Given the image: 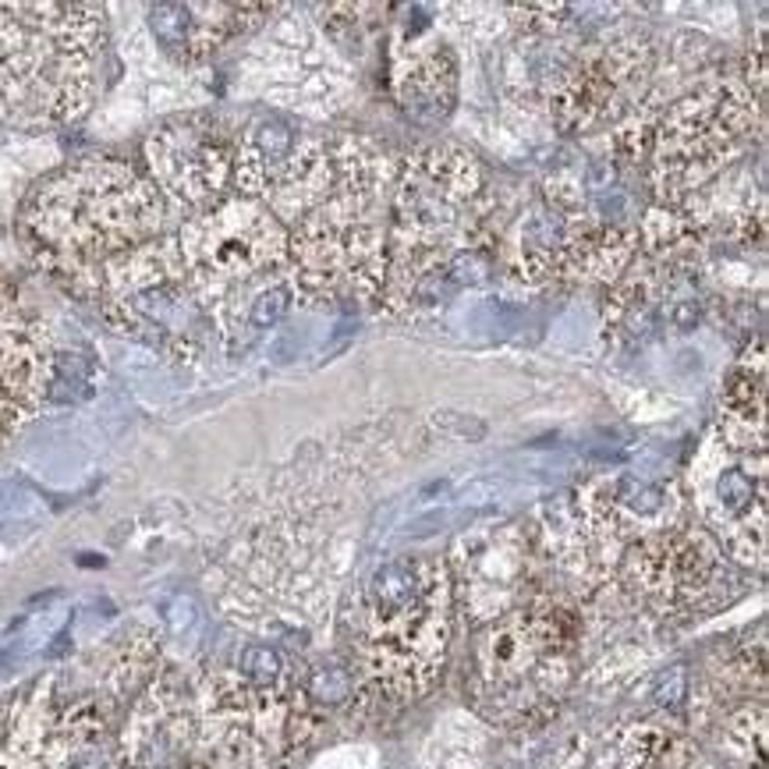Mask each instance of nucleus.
I'll return each mask as SVG.
<instances>
[{
  "label": "nucleus",
  "instance_id": "20e7f679",
  "mask_svg": "<svg viewBox=\"0 0 769 769\" xmlns=\"http://www.w3.org/2000/svg\"><path fill=\"white\" fill-rule=\"evenodd\" d=\"M167 203L125 160L86 157L47 175L22 206V230L47 266L96 277L103 263L167 235Z\"/></svg>",
  "mask_w": 769,
  "mask_h": 769
},
{
  "label": "nucleus",
  "instance_id": "f8f14e48",
  "mask_svg": "<svg viewBox=\"0 0 769 769\" xmlns=\"http://www.w3.org/2000/svg\"><path fill=\"white\" fill-rule=\"evenodd\" d=\"M717 436L738 454H766V358L762 341L745 352L730 369L720 397V430Z\"/></svg>",
  "mask_w": 769,
  "mask_h": 769
},
{
  "label": "nucleus",
  "instance_id": "1a4fd4ad",
  "mask_svg": "<svg viewBox=\"0 0 769 769\" xmlns=\"http://www.w3.org/2000/svg\"><path fill=\"white\" fill-rule=\"evenodd\" d=\"M657 68V40L649 32H624L585 47L553 82V121L568 136L613 131L642 103Z\"/></svg>",
  "mask_w": 769,
  "mask_h": 769
},
{
  "label": "nucleus",
  "instance_id": "423d86ee",
  "mask_svg": "<svg viewBox=\"0 0 769 769\" xmlns=\"http://www.w3.org/2000/svg\"><path fill=\"white\" fill-rule=\"evenodd\" d=\"M582 657V613L553 592L479 624L465 657V696L500 727H535L556 713Z\"/></svg>",
  "mask_w": 769,
  "mask_h": 769
},
{
  "label": "nucleus",
  "instance_id": "7ed1b4c3",
  "mask_svg": "<svg viewBox=\"0 0 769 769\" xmlns=\"http://www.w3.org/2000/svg\"><path fill=\"white\" fill-rule=\"evenodd\" d=\"M401 157L369 136H331V178L287 227V274L305 305H373L387 277Z\"/></svg>",
  "mask_w": 769,
  "mask_h": 769
},
{
  "label": "nucleus",
  "instance_id": "9b49d317",
  "mask_svg": "<svg viewBox=\"0 0 769 769\" xmlns=\"http://www.w3.org/2000/svg\"><path fill=\"white\" fill-rule=\"evenodd\" d=\"M142 152L146 178L167 209L199 217L235 196V131L217 114H185L160 125L149 131Z\"/></svg>",
  "mask_w": 769,
  "mask_h": 769
},
{
  "label": "nucleus",
  "instance_id": "39448f33",
  "mask_svg": "<svg viewBox=\"0 0 769 769\" xmlns=\"http://www.w3.org/2000/svg\"><path fill=\"white\" fill-rule=\"evenodd\" d=\"M454 574L436 556H401L358 589L344 613L352 674L383 699L426 696L447 663Z\"/></svg>",
  "mask_w": 769,
  "mask_h": 769
},
{
  "label": "nucleus",
  "instance_id": "0eeeda50",
  "mask_svg": "<svg viewBox=\"0 0 769 769\" xmlns=\"http://www.w3.org/2000/svg\"><path fill=\"white\" fill-rule=\"evenodd\" d=\"M107 18L96 4H0V121L82 118L100 92Z\"/></svg>",
  "mask_w": 769,
  "mask_h": 769
},
{
  "label": "nucleus",
  "instance_id": "6e6552de",
  "mask_svg": "<svg viewBox=\"0 0 769 769\" xmlns=\"http://www.w3.org/2000/svg\"><path fill=\"white\" fill-rule=\"evenodd\" d=\"M185 284L199 313L220 319V331H256L274 323L292 292L287 227L256 199L227 196L214 209L178 227Z\"/></svg>",
  "mask_w": 769,
  "mask_h": 769
},
{
  "label": "nucleus",
  "instance_id": "f03ea898",
  "mask_svg": "<svg viewBox=\"0 0 769 769\" xmlns=\"http://www.w3.org/2000/svg\"><path fill=\"white\" fill-rule=\"evenodd\" d=\"M766 75L745 68H699L678 86L657 75L628 118L613 128L618 152L649 170L663 209L696 199L762 136Z\"/></svg>",
  "mask_w": 769,
  "mask_h": 769
},
{
  "label": "nucleus",
  "instance_id": "9d476101",
  "mask_svg": "<svg viewBox=\"0 0 769 769\" xmlns=\"http://www.w3.org/2000/svg\"><path fill=\"white\" fill-rule=\"evenodd\" d=\"M618 568L628 600L660 618H688L727 582L723 546L696 525L639 535Z\"/></svg>",
  "mask_w": 769,
  "mask_h": 769
},
{
  "label": "nucleus",
  "instance_id": "ddd939ff",
  "mask_svg": "<svg viewBox=\"0 0 769 769\" xmlns=\"http://www.w3.org/2000/svg\"><path fill=\"white\" fill-rule=\"evenodd\" d=\"M408 53L394 50V92L401 107L418 121H440L454 103L457 68L440 43H408Z\"/></svg>",
  "mask_w": 769,
  "mask_h": 769
},
{
  "label": "nucleus",
  "instance_id": "f257e3e1",
  "mask_svg": "<svg viewBox=\"0 0 769 769\" xmlns=\"http://www.w3.org/2000/svg\"><path fill=\"white\" fill-rule=\"evenodd\" d=\"M496 209L500 188L469 149L451 142L408 149L394 178L379 316L408 319L422 302H440L444 284L465 274L475 256L496 259Z\"/></svg>",
  "mask_w": 769,
  "mask_h": 769
}]
</instances>
